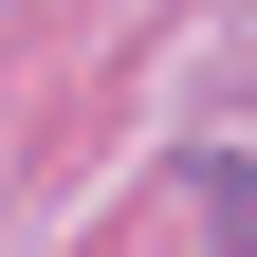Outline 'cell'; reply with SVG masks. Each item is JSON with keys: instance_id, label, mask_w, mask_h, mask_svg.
<instances>
[{"instance_id": "1", "label": "cell", "mask_w": 257, "mask_h": 257, "mask_svg": "<svg viewBox=\"0 0 257 257\" xmlns=\"http://www.w3.org/2000/svg\"><path fill=\"white\" fill-rule=\"evenodd\" d=\"M184 202H202V220H220V239H239V257H257V184H239V166H202V184H184Z\"/></svg>"}]
</instances>
